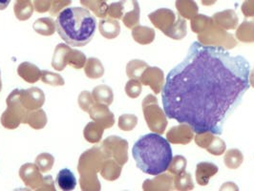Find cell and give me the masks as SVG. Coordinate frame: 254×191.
Segmentation results:
<instances>
[{"mask_svg":"<svg viewBox=\"0 0 254 191\" xmlns=\"http://www.w3.org/2000/svg\"><path fill=\"white\" fill-rule=\"evenodd\" d=\"M132 155L137 167L152 176L165 172L173 158L169 141L155 132L141 136L134 143Z\"/></svg>","mask_w":254,"mask_h":191,"instance_id":"cell-2","label":"cell"},{"mask_svg":"<svg viewBox=\"0 0 254 191\" xmlns=\"http://www.w3.org/2000/svg\"><path fill=\"white\" fill-rule=\"evenodd\" d=\"M142 82L150 85L155 94H160L165 85L164 72L158 67H149L142 76Z\"/></svg>","mask_w":254,"mask_h":191,"instance_id":"cell-8","label":"cell"},{"mask_svg":"<svg viewBox=\"0 0 254 191\" xmlns=\"http://www.w3.org/2000/svg\"><path fill=\"white\" fill-rule=\"evenodd\" d=\"M236 38L246 43L254 42V21H244L236 30Z\"/></svg>","mask_w":254,"mask_h":191,"instance_id":"cell-14","label":"cell"},{"mask_svg":"<svg viewBox=\"0 0 254 191\" xmlns=\"http://www.w3.org/2000/svg\"><path fill=\"white\" fill-rule=\"evenodd\" d=\"M56 183L62 191H74L76 187V176L70 169L64 168L58 173Z\"/></svg>","mask_w":254,"mask_h":191,"instance_id":"cell-12","label":"cell"},{"mask_svg":"<svg viewBox=\"0 0 254 191\" xmlns=\"http://www.w3.org/2000/svg\"><path fill=\"white\" fill-rule=\"evenodd\" d=\"M244 161V156L239 149H229L224 157V162L227 167L230 169H237L241 166Z\"/></svg>","mask_w":254,"mask_h":191,"instance_id":"cell-16","label":"cell"},{"mask_svg":"<svg viewBox=\"0 0 254 191\" xmlns=\"http://www.w3.org/2000/svg\"><path fill=\"white\" fill-rule=\"evenodd\" d=\"M218 166L212 163H199L196 167V181L200 186H207L209 179L218 173Z\"/></svg>","mask_w":254,"mask_h":191,"instance_id":"cell-11","label":"cell"},{"mask_svg":"<svg viewBox=\"0 0 254 191\" xmlns=\"http://www.w3.org/2000/svg\"><path fill=\"white\" fill-rule=\"evenodd\" d=\"M134 37L141 44H148L155 38V31L148 27H139L134 32Z\"/></svg>","mask_w":254,"mask_h":191,"instance_id":"cell-20","label":"cell"},{"mask_svg":"<svg viewBox=\"0 0 254 191\" xmlns=\"http://www.w3.org/2000/svg\"><path fill=\"white\" fill-rule=\"evenodd\" d=\"M174 189L176 191H188L194 190V184L191 175L188 172H183L182 174L174 177Z\"/></svg>","mask_w":254,"mask_h":191,"instance_id":"cell-18","label":"cell"},{"mask_svg":"<svg viewBox=\"0 0 254 191\" xmlns=\"http://www.w3.org/2000/svg\"><path fill=\"white\" fill-rule=\"evenodd\" d=\"M217 0H202V3L204 6H211L213 5Z\"/></svg>","mask_w":254,"mask_h":191,"instance_id":"cell-24","label":"cell"},{"mask_svg":"<svg viewBox=\"0 0 254 191\" xmlns=\"http://www.w3.org/2000/svg\"><path fill=\"white\" fill-rule=\"evenodd\" d=\"M226 149H227L226 142L222 139H220L219 137H216V136L213 137V139L210 141L208 146L206 147V151L214 155V156L223 155L224 152L226 151Z\"/></svg>","mask_w":254,"mask_h":191,"instance_id":"cell-21","label":"cell"},{"mask_svg":"<svg viewBox=\"0 0 254 191\" xmlns=\"http://www.w3.org/2000/svg\"><path fill=\"white\" fill-rule=\"evenodd\" d=\"M165 35L168 38L176 39V40L186 38L188 35V27H187L186 20L181 15L178 16L174 25L172 26Z\"/></svg>","mask_w":254,"mask_h":191,"instance_id":"cell-15","label":"cell"},{"mask_svg":"<svg viewBox=\"0 0 254 191\" xmlns=\"http://www.w3.org/2000/svg\"><path fill=\"white\" fill-rule=\"evenodd\" d=\"M193 137L194 131L187 124L173 127L166 134V139L173 144H189L193 140Z\"/></svg>","mask_w":254,"mask_h":191,"instance_id":"cell-7","label":"cell"},{"mask_svg":"<svg viewBox=\"0 0 254 191\" xmlns=\"http://www.w3.org/2000/svg\"><path fill=\"white\" fill-rule=\"evenodd\" d=\"M149 18L156 28L165 34L176 21V14L169 9H159L149 14Z\"/></svg>","mask_w":254,"mask_h":191,"instance_id":"cell-6","label":"cell"},{"mask_svg":"<svg viewBox=\"0 0 254 191\" xmlns=\"http://www.w3.org/2000/svg\"><path fill=\"white\" fill-rule=\"evenodd\" d=\"M176 9L185 19H191L198 14L199 8L194 0H176Z\"/></svg>","mask_w":254,"mask_h":191,"instance_id":"cell-13","label":"cell"},{"mask_svg":"<svg viewBox=\"0 0 254 191\" xmlns=\"http://www.w3.org/2000/svg\"><path fill=\"white\" fill-rule=\"evenodd\" d=\"M187 165H188L187 159L181 155H177L172 158V161L168 166L167 170L169 171L170 174L176 176V175L182 174L183 172L186 171Z\"/></svg>","mask_w":254,"mask_h":191,"instance_id":"cell-19","label":"cell"},{"mask_svg":"<svg viewBox=\"0 0 254 191\" xmlns=\"http://www.w3.org/2000/svg\"><path fill=\"white\" fill-rule=\"evenodd\" d=\"M212 19L218 27L225 31L235 30L238 27V16L233 10H226L220 13H214Z\"/></svg>","mask_w":254,"mask_h":191,"instance_id":"cell-10","label":"cell"},{"mask_svg":"<svg viewBox=\"0 0 254 191\" xmlns=\"http://www.w3.org/2000/svg\"><path fill=\"white\" fill-rule=\"evenodd\" d=\"M56 27L65 43L73 47H82L94 38L97 19L85 8L69 7L58 15Z\"/></svg>","mask_w":254,"mask_h":191,"instance_id":"cell-3","label":"cell"},{"mask_svg":"<svg viewBox=\"0 0 254 191\" xmlns=\"http://www.w3.org/2000/svg\"><path fill=\"white\" fill-rule=\"evenodd\" d=\"M143 113L150 130L158 134L165 133L168 125L165 110L159 106L158 100L152 95H148L143 101Z\"/></svg>","mask_w":254,"mask_h":191,"instance_id":"cell-4","label":"cell"},{"mask_svg":"<svg viewBox=\"0 0 254 191\" xmlns=\"http://www.w3.org/2000/svg\"><path fill=\"white\" fill-rule=\"evenodd\" d=\"M190 20L191 30L196 34L203 33L213 21L212 17H208L204 14H196Z\"/></svg>","mask_w":254,"mask_h":191,"instance_id":"cell-17","label":"cell"},{"mask_svg":"<svg viewBox=\"0 0 254 191\" xmlns=\"http://www.w3.org/2000/svg\"><path fill=\"white\" fill-rule=\"evenodd\" d=\"M250 72L244 57L193 42L186 59L166 76L162 93L166 117L189 125L195 134L221 135L251 87Z\"/></svg>","mask_w":254,"mask_h":191,"instance_id":"cell-1","label":"cell"},{"mask_svg":"<svg viewBox=\"0 0 254 191\" xmlns=\"http://www.w3.org/2000/svg\"><path fill=\"white\" fill-rule=\"evenodd\" d=\"M198 40L203 45L219 46L227 50L232 49L237 45V42L233 36H231L227 31L218 27L212 21L203 33L198 34Z\"/></svg>","mask_w":254,"mask_h":191,"instance_id":"cell-5","label":"cell"},{"mask_svg":"<svg viewBox=\"0 0 254 191\" xmlns=\"http://www.w3.org/2000/svg\"><path fill=\"white\" fill-rule=\"evenodd\" d=\"M249 78H250V84L253 86L254 88V70L252 71V72H250V76H249Z\"/></svg>","mask_w":254,"mask_h":191,"instance_id":"cell-25","label":"cell"},{"mask_svg":"<svg viewBox=\"0 0 254 191\" xmlns=\"http://www.w3.org/2000/svg\"><path fill=\"white\" fill-rule=\"evenodd\" d=\"M153 180H148L144 183L143 189L145 191H173L174 177L172 174L161 173Z\"/></svg>","mask_w":254,"mask_h":191,"instance_id":"cell-9","label":"cell"},{"mask_svg":"<svg viewBox=\"0 0 254 191\" xmlns=\"http://www.w3.org/2000/svg\"><path fill=\"white\" fill-rule=\"evenodd\" d=\"M11 0H0V10H5L9 4H10Z\"/></svg>","mask_w":254,"mask_h":191,"instance_id":"cell-23","label":"cell"},{"mask_svg":"<svg viewBox=\"0 0 254 191\" xmlns=\"http://www.w3.org/2000/svg\"><path fill=\"white\" fill-rule=\"evenodd\" d=\"M241 10L246 17H254V0H246L242 5Z\"/></svg>","mask_w":254,"mask_h":191,"instance_id":"cell-22","label":"cell"}]
</instances>
